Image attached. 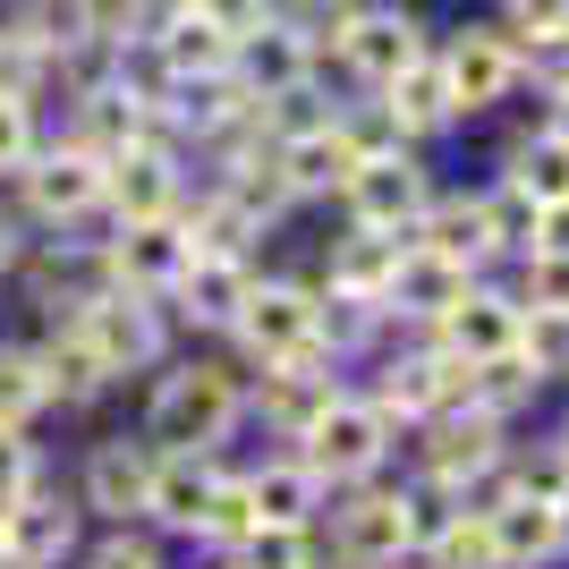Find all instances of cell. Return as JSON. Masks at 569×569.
Wrapping results in <instances>:
<instances>
[{"label":"cell","mask_w":569,"mask_h":569,"mask_svg":"<svg viewBox=\"0 0 569 569\" xmlns=\"http://www.w3.org/2000/svg\"><path fill=\"white\" fill-rule=\"evenodd\" d=\"M519 77H536L545 102H569V34H536V43H519Z\"/></svg>","instance_id":"obj_47"},{"label":"cell","mask_w":569,"mask_h":569,"mask_svg":"<svg viewBox=\"0 0 569 569\" xmlns=\"http://www.w3.org/2000/svg\"><path fill=\"white\" fill-rule=\"evenodd\" d=\"M9 26H18L26 43H43L51 60H60L69 43L102 34V0H18V9H9Z\"/></svg>","instance_id":"obj_31"},{"label":"cell","mask_w":569,"mask_h":569,"mask_svg":"<svg viewBox=\"0 0 569 569\" xmlns=\"http://www.w3.org/2000/svg\"><path fill=\"white\" fill-rule=\"evenodd\" d=\"M366 400H375L391 426H426V417H442V366H433V349H426V340H417V349H375Z\"/></svg>","instance_id":"obj_16"},{"label":"cell","mask_w":569,"mask_h":569,"mask_svg":"<svg viewBox=\"0 0 569 569\" xmlns=\"http://www.w3.org/2000/svg\"><path fill=\"white\" fill-rule=\"evenodd\" d=\"M51 408V391H43V375H34V349H0V426H34Z\"/></svg>","instance_id":"obj_41"},{"label":"cell","mask_w":569,"mask_h":569,"mask_svg":"<svg viewBox=\"0 0 569 569\" xmlns=\"http://www.w3.org/2000/svg\"><path fill=\"white\" fill-rule=\"evenodd\" d=\"M315 60H323V51H315L307 34H298V26H281V18H272V26H256V34H247V43L230 51V69L247 77V86H256V102H263V94H289V86H307V77H315Z\"/></svg>","instance_id":"obj_22"},{"label":"cell","mask_w":569,"mask_h":569,"mask_svg":"<svg viewBox=\"0 0 569 569\" xmlns=\"http://www.w3.org/2000/svg\"><path fill=\"white\" fill-rule=\"evenodd\" d=\"M230 569H315L323 545H315V527H256L238 552H221Z\"/></svg>","instance_id":"obj_39"},{"label":"cell","mask_w":569,"mask_h":569,"mask_svg":"<svg viewBox=\"0 0 569 569\" xmlns=\"http://www.w3.org/2000/svg\"><path fill=\"white\" fill-rule=\"evenodd\" d=\"M400 247H408L400 230H357V221H349V238L332 247V281H323V289L382 298V289H391V272H400Z\"/></svg>","instance_id":"obj_29"},{"label":"cell","mask_w":569,"mask_h":569,"mask_svg":"<svg viewBox=\"0 0 569 569\" xmlns=\"http://www.w3.org/2000/svg\"><path fill=\"white\" fill-rule=\"evenodd\" d=\"M43 86H51V51L26 43L18 26H0V94H9V102H34Z\"/></svg>","instance_id":"obj_44"},{"label":"cell","mask_w":569,"mask_h":569,"mask_svg":"<svg viewBox=\"0 0 569 569\" xmlns=\"http://www.w3.org/2000/svg\"><path fill=\"white\" fill-rule=\"evenodd\" d=\"M256 493H247V476H230L221 468V485H213V501H204V519H196V545H213V552H238L247 536H256Z\"/></svg>","instance_id":"obj_36"},{"label":"cell","mask_w":569,"mask_h":569,"mask_svg":"<svg viewBox=\"0 0 569 569\" xmlns=\"http://www.w3.org/2000/svg\"><path fill=\"white\" fill-rule=\"evenodd\" d=\"M417 340H433V349H459L468 366H485V357H501V349H519V298L510 289H485V281H468L451 298V307L433 315V323H408Z\"/></svg>","instance_id":"obj_13"},{"label":"cell","mask_w":569,"mask_h":569,"mask_svg":"<svg viewBox=\"0 0 569 569\" xmlns=\"http://www.w3.org/2000/svg\"><path fill=\"white\" fill-rule=\"evenodd\" d=\"M230 340L256 357V375L281 366V357H298L315 340V289L307 281H256L247 307H238V323H230Z\"/></svg>","instance_id":"obj_12"},{"label":"cell","mask_w":569,"mask_h":569,"mask_svg":"<svg viewBox=\"0 0 569 569\" xmlns=\"http://www.w3.org/2000/svg\"><path fill=\"white\" fill-rule=\"evenodd\" d=\"M86 569H162V545H153V536H128V527H119V536H102V545L86 552Z\"/></svg>","instance_id":"obj_51"},{"label":"cell","mask_w":569,"mask_h":569,"mask_svg":"<svg viewBox=\"0 0 569 569\" xmlns=\"http://www.w3.org/2000/svg\"><path fill=\"white\" fill-rule=\"evenodd\" d=\"M561 451H569V426H561Z\"/></svg>","instance_id":"obj_58"},{"label":"cell","mask_w":569,"mask_h":569,"mask_svg":"<svg viewBox=\"0 0 569 569\" xmlns=\"http://www.w3.org/2000/svg\"><path fill=\"white\" fill-rule=\"evenodd\" d=\"M188 9H196L204 26H221L230 43H247L256 26H272V18H281V0H188Z\"/></svg>","instance_id":"obj_48"},{"label":"cell","mask_w":569,"mask_h":569,"mask_svg":"<svg viewBox=\"0 0 569 569\" xmlns=\"http://www.w3.org/2000/svg\"><path fill=\"white\" fill-rule=\"evenodd\" d=\"M501 179H510V188H527L536 204H552V196H569V144L552 137V128H536V137H519V144H510Z\"/></svg>","instance_id":"obj_33"},{"label":"cell","mask_w":569,"mask_h":569,"mask_svg":"<svg viewBox=\"0 0 569 569\" xmlns=\"http://www.w3.org/2000/svg\"><path fill=\"white\" fill-rule=\"evenodd\" d=\"M153 51H162L170 77H196V69H230L238 43L221 34V26H204L196 9H179V18H170V34H153Z\"/></svg>","instance_id":"obj_34"},{"label":"cell","mask_w":569,"mask_h":569,"mask_svg":"<svg viewBox=\"0 0 569 569\" xmlns=\"http://www.w3.org/2000/svg\"><path fill=\"white\" fill-rule=\"evenodd\" d=\"M272 162H281V179H289L298 204H307V196H340V179L357 170L332 119H315V128H298V137H272Z\"/></svg>","instance_id":"obj_25"},{"label":"cell","mask_w":569,"mask_h":569,"mask_svg":"<svg viewBox=\"0 0 569 569\" xmlns=\"http://www.w3.org/2000/svg\"><path fill=\"white\" fill-rule=\"evenodd\" d=\"M468 281H485V272H459V263H442L433 247L408 238V247H400V272H391V289H382V307H391V323L408 332V323H433V315L451 307Z\"/></svg>","instance_id":"obj_21"},{"label":"cell","mask_w":569,"mask_h":569,"mask_svg":"<svg viewBox=\"0 0 569 569\" xmlns=\"http://www.w3.org/2000/svg\"><path fill=\"white\" fill-rule=\"evenodd\" d=\"M340 204H349V221L357 230H417V213L433 204V179H426V162L417 153H375V162H357L349 179H340Z\"/></svg>","instance_id":"obj_8"},{"label":"cell","mask_w":569,"mask_h":569,"mask_svg":"<svg viewBox=\"0 0 569 569\" xmlns=\"http://www.w3.org/2000/svg\"><path fill=\"white\" fill-rule=\"evenodd\" d=\"M417 247H433L442 263H459V272H485L493 263V238H485V213H476V196H433L426 213H417Z\"/></svg>","instance_id":"obj_27"},{"label":"cell","mask_w":569,"mask_h":569,"mask_svg":"<svg viewBox=\"0 0 569 569\" xmlns=\"http://www.w3.org/2000/svg\"><path fill=\"white\" fill-rule=\"evenodd\" d=\"M536 247H569V196L536 204Z\"/></svg>","instance_id":"obj_53"},{"label":"cell","mask_w":569,"mask_h":569,"mask_svg":"<svg viewBox=\"0 0 569 569\" xmlns=\"http://www.w3.org/2000/svg\"><path fill=\"white\" fill-rule=\"evenodd\" d=\"M34 375H43V391H51L60 408H86L102 382H111V366L94 357V340L77 332V323H60V340H43V349H34Z\"/></svg>","instance_id":"obj_28"},{"label":"cell","mask_w":569,"mask_h":569,"mask_svg":"<svg viewBox=\"0 0 569 569\" xmlns=\"http://www.w3.org/2000/svg\"><path fill=\"white\" fill-rule=\"evenodd\" d=\"M476 213H485V238H493V256H527L536 247V196L493 179V188L476 196Z\"/></svg>","instance_id":"obj_38"},{"label":"cell","mask_w":569,"mask_h":569,"mask_svg":"<svg viewBox=\"0 0 569 569\" xmlns=\"http://www.w3.org/2000/svg\"><path fill=\"white\" fill-rule=\"evenodd\" d=\"M247 289H256V263H247V256H196L162 307H179L196 332H230L238 307H247Z\"/></svg>","instance_id":"obj_17"},{"label":"cell","mask_w":569,"mask_h":569,"mask_svg":"<svg viewBox=\"0 0 569 569\" xmlns=\"http://www.w3.org/2000/svg\"><path fill=\"white\" fill-rule=\"evenodd\" d=\"M545 128H552V137L569 144V102H552V119H545Z\"/></svg>","instance_id":"obj_55"},{"label":"cell","mask_w":569,"mask_h":569,"mask_svg":"<svg viewBox=\"0 0 569 569\" xmlns=\"http://www.w3.org/2000/svg\"><path fill=\"white\" fill-rule=\"evenodd\" d=\"M34 485H43V476H34V451H26V433H18V426H0V510H9L18 493H34Z\"/></svg>","instance_id":"obj_50"},{"label":"cell","mask_w":569,"mask_h":569,"mask_svg":"<svg viewBox=\"0 0 569 569\" xmlns=\"http://www.w3.org/2000/svg\"><path fill=\"white\" fill-rule=\"evenodd\" d=\"M188 263H196V247H188V221H179V213H162V221H119L111 247H102V281L137 289V298H170Z\"/></svg>","instance_id":"obj_10"},{"label":"cell","mask_w":569,"mask_h":569,"mask_svg":"<svg viewBox=\"0 0 569 569\" xmlns=\"http://www.w3.org/2000/svg\"><path fill=\"white\" fill-rule=\"evenodd\" d=\"M417 561L408 545V485H349L332 493V569H400Z\"/></svg>","instance_id":"obj_3"},{"label":"cell","mask_w":569,"mask_h":569,"mask_svg":"<svg viewBox=\"0 0 569 569\" xmlns=\"http://www.w3.org/2000/svg\"><path fill=\"white\" fill-rule=\"evenodd\" d=\"M332 128H340V144H349V162H375V153H400L408 144V128L391 119V102H349V111H332Z\"/></svg>","instance_id":"obj_40"},{"label":"cell","mask_w":569,"mask_h":569,"mask_svg":"<svg viewBox=\"0 0 569 569\" xmlns=\"http://www.w3.org/2000/svg\"><path fill=\"white\" fill-rule=\"evenodd\" d=\"M349 382H340V357L323 349V340H307L298 357H281V366H263V391H256V408H263V426L281 433V442H298V433L323 417V408L340 400Z\"/></svg>","instance_id":"obj_11"},{"label":"cell","mask_w":569,"mask_h":569,"mask_svg":"<svg viewBox=\"0 0 569 569\" xmlns=\"http://www.w3.org/2000/svg\"><path fill=\"white\" fill-rule=\"evenodd\" d=\"M179 9H188V0H102V34H111V43H153V34H170Z\"/></svg>","instance_id":"obj_45"},{"label":"cell","mask_w":569,"mask_h":569,"mask_svg":"<svg viewBox=\"0 0 569 569\" xmlns=\"http://www.w3.org/2000/svg\"><path fill=\"white\" fill-rule=\"evenodd\" d=\"M9 263H18V221L0 213V272H9Z\"/></svg>","instance_id":"obj_54"},{"label":"cell","mask_w":569,"mask_h":569,"mask_svg":"<svg viewBox=\"0 0 569 569\" xmlns=\"http://www.w3.org/2000/svg\"><path fill=\"white\" fill-rule=\"evenodd\" d=\"M519 349L545 382H561L569 375V315L561 307H519Z\"/></svg>","instance_id":"obj_42"},{"label":"cell","mask_w":569,"mask_h":569,"mask_svg":"<svg viewBox=\"0 0 569 569\" xmlns=\"http://www.w3.org/2000/svg\"><path fill=\"white\" fill-rule=\"evenodd\" d=\"M315 569H332V561H315Z\"/></svg>","instance_id":"obj_59"},{"label":"cell","mask_w":569,"mask_h":569,"mask_svg":"<svg viewBox=\"0 0 569 569\" xmlns=\"http://www.w3.org/2000/svg\"><path fill=\"white\" fill-rule=\"evenodd\" d=\"M247 493H256V519L263 527H315V519H323V501H332V493H323V476H315L298 451L247 468Z\"/></svg>","instance_id":"obj_23"},{"label":"cell","mask_w":569,"mask_h":569,"mask_svg":"<svg viewBox=\"0 0 569 569\" xmlns=\"http://www.w3.org/2000/svg\"><path fill=\"white\" fill-rule=\"evenodd\" d=\"M221 485V459L213 451H153V493H144V519L170 527V536H196L204 501Z\"/></svg>","instance_id":"obj_18"},{"label":"cell","mask_w":569,"mask_h":569,"mask_svg":"<svg viewBox=\"0 0 569 569\" xmlns=\"http://www.w3.org/2000/svg\"><path fill=\"white\" fill-rule=\"evenodd\" d=\"M391 307L382 298H349V289H315V340L349 366V357H375V349H391Z\"/></svg>","instance_id":"obj_24"},{"label":"cell","mask_w":569,"mask_h":569,"mask_svg":"<svg viewBox=\"0 0 569 569\" xmlns=\"http://www.w3.org/2000/svg\"><path fill=\"white\" fill-rule=\"evenodd\" d=\"M69 323L94 340V357L111 366V375H144V366L162 357V340H170L162 298H137V289H119V281H94L69 307Z\"/></svg>","instance_id":"obj_4"},{"label":"cell","mask_w":569,"mask_h":569,"mask_svg":"<svg viewBox=\"0 0 569 569\" xmlns=\"http://www.w3.org/2000/svg\"><path fill=\"white\" fill-rule=\"evenodd\" d=\"M501 26L536 43V34H569V0H501Z\"/></svg>","instance_id":"obj_49"},{"label":"cell","mask_w":569,"mask_h":569,"mask_svg":"<svg viewBox=\"0 0 569 569\" xmlns=\"http://www.w3.org/2000/svg\"><path fill=\"white\" fill-rule=\"evenodd\" d=\"M433 60H442V77H451L459 119L493 111V102H510L527 86L519 77V34H510V26H459L451 43H433Z\"/></svg>","instance_id":"obj_7"},{"label":"cell","mask_w":569,"mask_h":569,"mask_svg":"<svg viewBox=\"0 0 569 569\" xmlns=\"http://www.w3.org/2000/svg\"><path fill=\"white\" fill-rule=\"evenodd\" d=\"M382 102H391V119L408 128V144L417 137H442V128H459V102H451V77H442V60H408L391 86H382Z\"/></svg>","instance_id":"obj_26"},{"label":"cell","mask_w":569,"mask_h":569,"mask_svg":"<svg viewBox=\"0 0 569 569\" xmlns=\"http://www.w3.org/2000/svg\"><path fill=\"white\" fill-rule=\"evenodd\" d=\"M510 298H519V307H561L569 315V247H527Z\"/></svg>","instance_id":"obj_43"},{"label":"cell","mask_w":569,"mask_h":569,"mask_svg":"<svg viewBox=\"0 0 569 569\" xmlns=\"http://www.w3.org/2000/svg\"><path fill=\"white\" fill-rule=\"evenodd\" d=\"M144 493H153V442H94V459H86V510H102V519H144Z\"/></svg>","instance_id":"obj_20"},{"label":"cell","mask_w":569,"mask_h":569,"mask_svg":"<svg viewBox=\"0 0 569 569\" xmlns=\"http://www.w3.org/2000/svg\"><path fill=\"white\" fill-rule=\"evenodd\" d=\"M238 417H247V382H238V366L188 357V366H170V375L153 382L144 442H153V451H221Z\"/></svg>","instance_id":"obj_1"},{"label":"cell","mask_w":569,"mask_h":569,"mask_svg":"<svg viewBox=\"0 0 569 569\" xmlns=\"http://www.w3.org/2000/svg\"><path fill=\"white\" fill-rule=\"evenodd\" d=\"M69 137L86 144V153L111 162L119 144H144V111L119 94V86H102V94H77V128H69Z\"/></svg>","instance_id":"obj_32"},{"label":"cell","mask_w":569,"mask_h":569,"mask_svg":"<svg viewBox=\"0 0 569 569\" xmlns=\"http://www.w3.org/2000/svg\"><path fill=\"white\" fill-rule=\"evenodd\" d=\"M34 102H9L0 94V170H26V153H34Z\"/></svg>","instance_id":"obj_52"},{"label":"cell","mask_w":569,"mask_h":569,"mask_svg":"<svg viewBox=\"0 0 569 569\" xmlns=\"http://www.w3.org/2000/svg\"><path fill=\"white\" fill-rule=\"evenodd\" d=\"M26 213L51 221V230H86V221H102V153H86V144H34L26 153Z\"/></svg>","instance_id":"obj_6"},{"label":"cell","mask_w":569,"mask_h":569,"mask_svg":"<svg viewBox=\"0 0 569 569\" xmlns=\"http://www.w3.org/2000/svg\"><path fill=\"white\" fill-rule=\"evenodd\" d=\"M391 442H400V426H391V417H382L366 391H340V400L323 408V417H315V426L298 433L289 451L323 476V493H349V485H375V476H382Z\"/></svg>","instance_id":"obj_2"},{"label":"cell","mask_w":569,"mask_h":569,"mask_svg":"<svg viewBox=\"0 0 569 569\" xmlns=\"http://www.w3.org/2000/svg\"><path fill=\"white\" fill-rule=\"evenodd\" d=\"M179 221H188V247H196V256H247V247L263 238V221L247 213V204H230L221 188L188 196V204H179Z\"/></svg>","instance_id":"obj_30"},{"label":"cell","mask_w":569,"mask_h":569,"mask_svg":"<svg viewBox=\"0 0 569 569\" xmlns=\"http://www.w3.org/2000/svg\"><path fill=\"white\" fill-rule=\"evenodd\" d=\"M340 69L357 77V86H366V94H382V86H391V77L408 69V60H426V26L417 18H400V9H357L349 18V34H340Z\"/></svg>","instance_id":"obj_14"},{"label":"cell","mask_w":569,"mask_h":569,"mask_svg":"<svg viewBox=\"0 0 569 569\" xmlns=\"http://www.w3.org/2000/svg\"><path fill=\"white\" fill-rule=\"evenodd\" d=\"M501 459H510V426H501L493 408H442V417L417 426V476L442 485L451 501H459V485H476Z\"/></svg>","instance_id":"obj_5"},{"label":"cell","mask_w":569,"mask_h":569,"mask_svg":"<svg viewBox=\"0 0 569 569\" xmlns=\"http://www.w3.org/2000/svg\"><path fill=\"white\" fill-rule=\"evenodd\" d=\"M0 569H9V545H0Z\"/></svg>","instance_id":"obj_57"},{"label":"cell","mask_w":569,"mask_h":569,"mask_svg":"<svg viewBox=\"0 0 569 569\" xmlns=\"http://www.w3.org/2000/svg\"><path fill=\"white\" fill-rule=\"evenodd\" d=\"M493 519V545H501V569H552L569 552V519L552 510V493H510Z\"/></svg>","instance_id":"obj_19"},{"label":"cell","mask_w":569,"mask_h":569,"mask_svg":"<svg viewBox=\"0 0 569 569\" xmlns=\"http://www.w3.org/2000/svg\"><path fill=\"white\" fill-rule=\"evenodd\" d=\"M417 561H426V569H501L493 519H485V510H451V519H442V536H433Z\"/></svg>","instance_id":"obj_35"},{"label":"cell","mask_w":569,"mask_h":569,"mask_svg":"<svg viewBox=\"0 0 569 569\" xmlns=\"http://www.w3.org/2000/svg\"><path fill=\"white\" fill-rule=\"evenodd\" d=\"M349 18H357V0H281V26H298L315 51H332L349 34Z\"/></svg>","instance_id":"obj_46"},{"label":"cell","mask_w":569,"mask_h":569,"mask_svg":"<svg viewBox=\"0 0 569 569\" xmlns=\"http://www.w3.org/2000/svg\"><path fill=\"white\" fill-rule=\"evenodd\" d=\"M536 391H545V375L527 366V349H501V357H485V366H476V408H493L501 426H510Z\"/></svg>","instance_id":"obj_37"},{"label":"cell","mask_w":569,"mask_h":569,"mask_svg":"<svg viewBox=\"0 0 569 569\" xmlns=\"http://www.w3.org/2000/svg\"><path fill=\"white\" fill-rule=\"evenodd\" d=\"M552 510H561V519H569V476H561V493H552Z\"/></svg>","instance_id":"obj_56"},{"label":"cell","mask_w":569,"mask_h":569,"mask_svg":"<svg viewBox=\"0 0 569 569\" xmlns=\"http://www.w3.org/2000/svg\"><path fill=\"white\" fill-rule=\"evenodd\" d=\"M188 204V153L170 144H119L102 162V213L111 221H162Z\"/></svg>","instance_id":"obj_9"},{"label":"cell","mask_w":569,"mask_h":569,"mask_svg":"<svg viewBox=\"0 0 569 569\" xmlns=\"http://www.w3.org/2000/svg\"><path fill=\"white\" fill-rule=\"evenodd\" d=\"M0 545H9V569H60L77 545V510L34 485V493H18L0 510Z\"/></svg>","instance_id":"obj_15"}]
</instances>
